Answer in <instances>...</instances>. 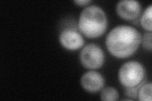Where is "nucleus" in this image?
<instances>
[{"label":"nucleus","instance_id":"nucleus-9","mask_svg":"<svg viewBox=\"0 0 152 101\" xmlns=\"http://www.w3.org/2000/svg\"><path fill=\"white\" fill-rule=\"evenodd\" d=\"M151 12L152 5L150 4L145 9L140 19V23L142 28L149 32H151Z\"/></svg>","mask_w":152,"mask_h":101},{"label":"nucleus","instance_id":"nucleus-8","mask_svg":"<svg viewBox=\"0 0 152 101\" xmlns=\"http://www.w3.org/2000/svg\"><path fill=\"white\" fill-rule=\"evenodd\" d=\"M137 98L141 101H151V84L145 82L137 90Z\"/></svg>","mask_w":152,"mask_h":101},{"label":"nucleus","instance_id":"nucleus-5","mask_svg":"<svg viewBox=\"0 0 152 101\" xmlns=\"http://www.w3.org/2000/svg\"><path fill=\"white\" fill-rule=\"evenodd\" d=\"M141 4L134 0H123L117 4L116 11L120 17L127 20H133L138 17L141 13Z\"/></svg>","mask_w":152,"mask_h":101},{"label":"nucleus","instance_id":"nucleus-10","mask_svg":"<svg viewBox=\"0 0 152 101\" xmlns=\"http://www.w3.org/2000/svg\"><path fill=\"white\" fill-rule=\"evenodd\" d=\"M119 97L118 91L113 87L107 86L103 89L100 93V99L102 100H117Z\"/></svg>","mask_w":152,"mask_h":101},{"label":"nucleus","instance_id":"nucleus-1","mask_svg":"<svg viewBox=\"0 0 152 101\" xmlns=\"http://www.w3.org/2000/svg\"><path fill=\"white\" fill-rule=\"evenodd\" d=\"M141 35L129 25H118L108 33L106 46L108 51L118 58H126L134 54L141 42Z\"/></svg>","mask_w":152,"mask_h":101},{"label":"nucleus","instance_id":"nucleus-12","mask_svg":"<svg viewBox=\"0 0 152 101\" xmlns=\"http://www.w3.org/2000/svg\"><path fill=\"white\" fill-rule=\"evenodd\" d=\"M146 81V79H145L141 84H140V85H138L136 86H134V87H127L126 88V90H125V93L126 95H127L128 97H129L131 98H132L134 99H136L137 98V90H138L140 86L145 82Z\"/></svg>","mask_w":152,"mask_h":101},{"label":"nucleus","instance_id":"nucleus-13","mask_svg":"<svg viewBox=\"0 0 152 101\" xmlns=\"http://www.w3.org/2000/svg\"><path fill=\"white\" fill-rule=\"evenodd\" d=\"M91 2V1H89V0H76V1H74V3L75 4H77L80 6L87 5V4H88Z\"/></svg>","mask_w":152,"mask_h":101},{"label":"nucleus","instance_id":"nucleus-2","mask_svg":"<svg viewBox=\"0 0 152 101\" xmlns=\"http://www.w3.org/2000/svg\"><path fill=\"white\" fill-rule=\"evenodd\" d=\"M108 20L105 12L96 5L85 8L80 13L78 28L89 38H96L103 35L107 28Z\"/></svg>","mask_w":152,"mask_h":101},{"label":"nucleus","instance_id":"nucleus-4","mask_svg":"<svg viewBox=\"0 0 152 101\" xmlns=\"http://www.w3.org/2000/svg\"><path fill=\"white\" fill-rule=\"evenodd\" d=\"M80 61L86 68L98 69L102 66L104 61L103 51L95 44H88L80 52Z\"/></svg>","mask_w":152,"mask_h":101},{"label":"nucleus","instance_id":"nucleus-7","mask_svg":"<svg viewBox=\"0 0 152 101\" xmlns=\"http://www.w3.org/2000/svg\"><path fill=\"white\" fill-rule=\"evenodd\" d=\"M80 84L83 89L88 92L96 93L103 88L104 80L98 72L89 71L83 75L80 79Z\"/></svg>","mask_w":152,"mask_h":101},{"label":"nucleus","instance_id":"nucleus-3","mask_svg":"<svg viewBox=\"0 0 152 101\" xmlns=\"http://www.w3.org/2000/svg\"><path fill=\"white\" fill-rule=\"evenodd\" d=\"M145 70L137 61H129L124 64L118 71L120 83L127 87H134L141 84L146 78Z\"/></svg>","mask_w":152,"mask_h":101},{"label":"nucleus","instance_id":"nucleus-6","mask_svg":"<svg viewBox=\"0 0 152 101\" xmlns=\"http://www.w3.org/2000/svg\"><path fill=\"white\" fill-rule=\"evenodd\" d=\"M59 41L61 46L69 50L79 49L84 44V40L80 33L77 31L70 28L61 32Z\"/></svg>","mask_w":152,"mask_h":101},{"label":"nucleus","instance_id":"nucleus-11","mask_svg":"<svg viewBox=\"0 0 152 101\" xmlns=\"http://www.w3.org/2000/svg\"><path fill=\"white\" fill-rule=\"evenodd\" d=\"M142 46L145 49L149 51H151V33L146 32L144 33L143 36L141 38Z\"/></svg>","mask_w":152,"mask_h":101}]
</instances>
